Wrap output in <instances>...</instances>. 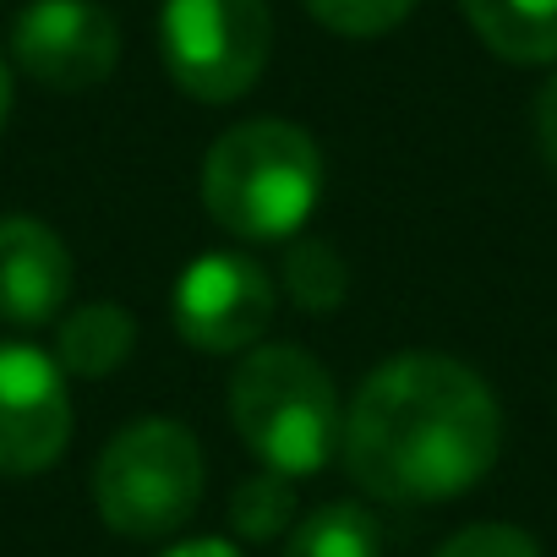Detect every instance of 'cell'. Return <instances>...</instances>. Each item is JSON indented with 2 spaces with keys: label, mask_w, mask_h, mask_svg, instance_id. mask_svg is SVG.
<instances>
[{
  "label": "cell",
  "mask_w": 557,
  "mask_h": 557,
  "mask_svg": "<svg viewBox=\"0 0 557 557\" xmlns=\"http://www.w3.org/2000/svg\"><path fill=\"white\" fill-rule=\"evenodd\" d=\"M503 448L492 388L432 350L377 367L345 416V465L383 503H443L470 492Z\"/></svg>",
  "instance_id": "6da1fadb"
},
{
  "label": "cell",
  "mask_w": 557,
  "mask_h": 557,
  "mask_svg": "<svg viewBox=\"0 0 557 557\" xmlns=\"http://www.w3.org/2000/svg\"><path fill=\"white\" fill-rule=\"evenodd\" d=\"M323 197V153L290 121L230 126L202 159V208L240 240H290Z\"/></svg>",
  "instance_id": "7a4b0ae2"
},
{
  "label": "cell",
  "mask_w": 557,
  "mask_h": 557,
  "mask_svg": "<svg viewBox=\"0 0 557 557\" xmlns=\"http://www.w3.org/2000/svg\"><path fill=\"white\" fill-rule=\"evenodd\" d=\"M230 421L240 443L278 475H318L345 443L334 377L296 345H262L230 377Z\"/></svg>",
  "instance_id": "3957f363"
},
{
  "label": "cell",
  "mask_w": 557,
  "mask_h": 557,
  "mask_svg": "<svg viewBox=\"0 0 557 557\" xmlns=\"http://www.w3.org/2000/svg\"><path fill=\"white\" fill-rule=\"evenodd\" d=\"M99 519L132 541L175 535L202 503V448L181 421H132L110 437L94 470Z\"/></svg>",
  "instance_id": "277c9868"
},
{
  "label": "cell",
  "mask_w": 557,
  "mask_h": 557,
  "mask_svg": "<svg viewBox=\"0 0 557 557\" xmlns=\"http://www.w3.org/2000/svg\"><path fill=\"white\" fill-rule=\"evenodd\" d=\"M273 45L268 0H164L159 12V55L181 94L202 104L240 99Z\"/></svg>",
  "instance_id": "5b68a950"
},
{
  "label": "cell",
  "mask_w": 557,
  "mask_h": 557,
  "mask_svg": "<svg viewBox=\"0 0 557 557\" xmlns=\"http://www.w3.org/2000/svg\"><path fill=\"white\" fill-rule=\"evenodd\" d=\"M175 334L202 356L251 350L273 318V278L246 251H202L170 290Z\"/></svg>",
  "instance_id": "8992f818"
},
{
  "label": "cell",
  "mask_w": 557,
  "mask_h": 557,
  "mask_svg": "<svg viewBox=\"0 0 557 557\" xmlns=\"http://www.w3.org/2000/svg\"><path fill=\"white\" fill-rule=\"evenodd\" d=\"M12 55L34 83L55 94H88L110 83L121 61V28L99 0H28L12 23Z\"/></svg>",
  "instance_id": "52a82bcc"
},
{
  "label": "cell",
  "mask_w": 557,
  "mask_h": 557,
  "mask_svg": "<svg viewBox=\"0 0 557 557\" xmlns=\"http://www.w3.org/2000/svg\"><path fill=\"white\" fill-rule=\"evenodd\" d=\"M72 443V394L61 361L28 339L0 345V475H39Z\"/></svg>",
  "instance_id": "ba28073f"
},
{
  "label": "cell",
  "mask_w": 557,
  "mask_h": 557,
  "mask_svg": "<svg viewBox=\"0 0 557 557\" xmlns=\"http://www.w3.org/2000/svg\"><path fill=\"white\" fill-rule=\"evenodd\" d=\"M72 301V251L61 235L28 213L0 219V318L39 329Z\"/></svg>",
  "instance_id": "9c48e42d"
},
{
  "label": "cell",
  "mask_w": 557,
  "mask_h": 557,
  "mask_svg": "<svg viewBox=\"0 0 557 557\" xmlns=\"http://www.w3.org/2000/svg\"><path fill=\"white\" fill-rule=\"evenodd\" d=\"M481 45L513 66L557 61V0H459Z\"/></svg>",
  "instance_id": "30bf717a"
},
{
  "label": "cell",
  "mask_w": 557,
  "mask_h": 557,
  "mask_svg": "<svg viewBox=\"0 0 557 557\" xmlns=\"http://www.w3.org/2000/svg\"><path fill=\"white\" fill-rule=\"evenodd\" d=\"M132 345H137V323L126 318V307L88 301L61 318L55 361H61V372H77V377H110L132 356Z\"/></svg>",
  "instance_id": "8fae6325"
},
{
  "label": "cell",
  "mask_w": 557,
  "mask_h": 557,
  "mask_svg": "<svg viewBox=\"0 0 557 557\" xmlns=\"http://www.w3.org/2000/svg\"><path fill=\"white\" fill-rule=\"evenodd\" d=\"M285 557H383V524L361 503H323L290 530Z\"/></svg>",
  "instance_id": "7c38bea8"
},
{
  "label": "cell",
  "mask_w": 557,
  "mask_h": 557,
  "mask_svg": "<svg viewBox=\"0 0 557 557\" xmlns=\"http://www.w3.org/2000/svg\"><path fill=\"white\" fill-rule=\"evenodd\" d=\"M285 290H290V301L301 307V312H334L345 296H350V268H345V257L329 246V240H296L290 246V257H285Z\"/></svg>",
  "instance_id": "4fadbf2b"
},
{
  "label": "cell",
  "mask_w": 557,
  "mask_h": 557,
  "mask_svg": "<svg viewBox=\"0 0 557 557\" xmlns=\"http://www.w3.org/2000/svg\"><path fill=\"white\" fill-rule=\"evenodd\" d=\"M230 524L235 535L246 541H273L296 524V481L278 475V470H262V475H246L235 492H230Z\"/></svg>",
  "instance_id": "5bb4252c"
},
{
  "label": "cell",
  "mask_w": 557,
  "mask_h": 557,
  "mask_svg": "<svg viewBox=\"0 0 557 557\" xmlns=\"http://www.w3.org/2000/svg\"><path fill=\"white\" fill-rule=\"evenodd\" d=\"M307 12L339 39H383L416 12V0H307Z\"/></svg>",
  "instance_id": "9a60e30c"
},
{
  "label": "cell",
  "mask_w": 557,
  "mask_h": 557,
  "mask_svg": "<svg viewBox=\"0 0 557 557\" xmlns=\"http://www.w3.org/2000/svg\"><path fill=\"white\" fill-rule=\"evenodd\" d=\"M437 557H541L535 541L513 524H470L437 546Z\"/></svg>",
  "instance_id": "2e32d148"
},
{
  "label": "cell",
  "mask_w": 557,
  "mask_h": 557,
  "mask_svg": "<svg viewBox=\"0 0 557 557\" xmlns=\"http://www.w3.org/2000/svg\"><path fill=\"white\" fill-rule=\"evenodd\" d=\"M535 137H541V153H546V164L557 170V77L541 88V99H535Z\"/></svg>",
  "instance_id": "e0dca14e"
},
{
  "label": "cell",
  "mask_w": 557,
  "mask_h": 557,
  "mask_svg": "<svg viewBox=\"0 0 557 557\" xmlns=\"http://www.w3.org/2000/svg\"><path fill=\"white\" fill-rule=\"evenodd\" d=\"M164 557H240L230 541H181V546H170Z\"/></svg>",
  "instance_id": "ac0fdd59"
},
{
  "label": "cell",
  "mask_w": 557,
  "mask_h": 557,
  "mask_svg": "<svg viewBox=\"0 0 557 557\" xmlns=\"http://www.w3.org/2000/svg\"><path fill=\"white\" fill-rule=\"evenodd\" d=\"M7 115H12V72L0 66V126H7Z\"/></svg>",
  "instance_id": "d6986e66"
}]
</instances>
